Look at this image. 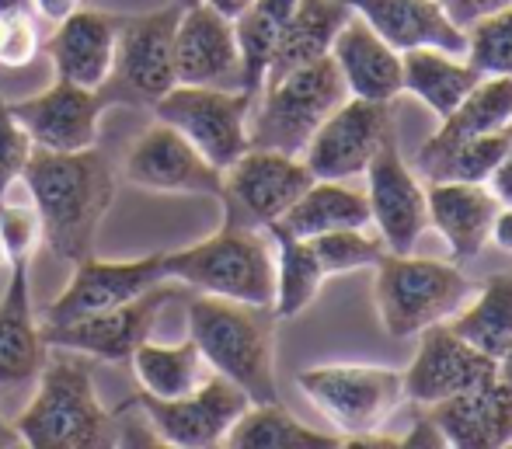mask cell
Instances as JSON below:
<instances>
[{
    "mask_svg": "<svg viewBox=\"0 0 512 449\" xmlns=\"http://www.w3.org/2000/svg\"><path fill=\"white\" fill-rule=\"evenodd\" d=\"M21 181L32 192V206L42 220V244L67 262L88 258L115 199V181L102 154L95 147L77 154L32 150Z\"/></svg>",
    "mask_w": 512,
    "mask_h": 449,
    "instance_id": "1",
    "label": "cell"
},
{
    "mask_svg": "<svg viewBox=\"0 0 512 449\" xmlns=\"http://www.w3.org/2000/svg\"><path fill=\"white\" fill-rule=\"evenodd\" d=\"M189 338L206 366L241 387L251 404L279 401L272 307L199 293L189 300Z\"/></svg>",
    "mask_w": 512,
    "mask_h": 449,
    "instance_id": "2",
    "label": "cell"
},
{
    "mask_svg": "<svg viewBox=\"0 0 512 449\" xmlns=\"http://www.w3.org/2000/svg\"><path fill=\"white\" fill-rule=\"evenodd\" d=\"M11 429L28 449H102L119 439L112 411L95 394L91 369L77 359H46L39 390Z\"/></svg>",
    "mask_w": 512,
    "mask_h": 449,
    "instance_id": "3",
    "label": "cell"
},
{
    "mask_svg": "<svg viewBox=\"0 0 512 449\" xmlns=\"http://www.w3.org/2000/svg\"><path fill=\"white\" fill-rule=\"evenodd\" d=\"M168 279L192 286L196 293L223 300L272 307L276 296V251L262 227L227 220L206 241L161 255Z\"/></svg>",
    "mask_w": 512,
    "mask_h": 449,
    "instance_id": "4",
    "label": "cell"
},
{
    "mask_svg": "<svg viewBox=\"0 0 512 449\" xmlns=\"http://www.w3.org/2000/svg\"><path fill=\"white\" fill-rule=\"evenodd\" d=\"M258 94L262 101L251 105L248 119L251 147H269L300 157L317 126L349 98V88H345L335 60L324 56V60L276 77V81H265Z\"/></svg>",
    "mask_w": 512,
    "mask_h": 449,
    "instance_id": "5",
    "label": "cell"
},
{
    "mask_svg": "<svg viewBox=\"0 0 512 449\" xmlns=\"http://www.w3.org/2000/svg\"><path fill=\"white\" fill-rule=\"evenodd\" d=\"M474 293V282L453 262L387 251L377 265V314L391 338H415L439 321H450Z\"/></svg>",
    "mask_w": 512,
    "mask_h": 449,
    "instance_id": "6",
    "label": "cell"
},
{
    "mask_svg": "<svg viewBox=\"0 0 512 449\" xmlns=\"http://www.w3.org/2000/svg\"><path fill=\"white\" fill-rule=\"evenodd\" d=\"M297 387L342 436L384 429L405 401V376L398 369L363 362L310 366L297 376Z\"/></svg>",
    "mask_w": 512,
    "mask_h": 449,
    "instance_id": "7",
    "label": "cell"
},
{
    "mask_svg": "<svg viewBox=\"0 0 512 449\" xmlns=\"http://www.w3.org/2000/svg\"><path fill=\"white\" fill-rule=\"evenodd\" d=\"M251 105H255V94L244 88L175 84L154 101V115L178 129L216 171H223L251 147Z\"/></svg>",
    "mask_w": 512,
    "mask_h": 449,
    "instance_id": "8",
    "label": "cell"
},
{
    "mask_svg": "<svg viewBox=\"0 0 512 449\" xmlns=\"http://www.w3.org/2000/svg\"><path fill=\"white\" fill-rule=\"evenodd\" d=\"M314 181L304 157L269 147H248L230 168H223L220 199L227 202V220L248 227H272Z\"/></svg>",
    "mask_w": 512,
    "mask_h": 449,
    "instance_id": "9",
    "label": "cell"
},
{
    "mask_svg": "<svg viewBox=\"0 0 512 449\" xmlns=\"http://www.w3.org/2000/svg\"><path fill=\"white\" fill-rule=\"evenodd\" d=\"M178 293H182L178 282L168 279L150 289V293L122 303V307L98 310V314H84L60 324H42V335H46L49 349L81 352V356H95L105 362H122L147 342L150 331H154L157 314Z\"/></svg>",
    "mask_w": 512,
    "mask_h": 449,
    "instance_id": "10",
    "label": "cell"
},
{
    "mask_svg": "<svg viewBox=\"0 0 512 449\" xmlns=\"http://www.w3.org/2000/svg\"><path fill=\"white\" fill-rule=\"evenodd\" d=\"M143 408V418L150 429L157 432L164 446L178 449H213L223 446L230 425L248 411V394L234 387L223 376H209L196 390L171 401H157V397L140 394L136 401Z\"/></svg>",
    "mask_w": 512,
    "mask_h": 449,
    "instance_id": "11",
    "label": "cell"
},
{
    "mask_svg": "<svg viewBox=\"0 0 512 449\" xmlns=\"http://www.w3.org/2000/svg\"><path fill=\"white\" fill-rule=\"evenodd\" d=\"M394 133L391 101H363L345 98L328 119L317 126L304 147V164L314 178L349 181L363 175L370 157L380 150V143Z\"/></svg>",
    "mask_w": 512,
    "mask_h": 449,
    "instance_id": "12",
    "label": "cell"
},
{
    "mask_svg": "<svg viewBox=\"0 0 512 449\" xmlns=\"http://www.w3.org/2000/svg\"><path fill=\"white\" fill-rule=\"evenodd\" d=\"M363 175L370 223H377V234L384 237L391 255H411L418 237L429 230V206H425V185L401 157L398 136L391 133L380 143Z\"/></svg>",
    "mask_w": 512,
    "mask_h": 449,
    "instance_id": "13",
    "label": "cell"
},
{
    "mask_svg": "<svg viewBox=\"0 0 512 449\" xmlns=\"http://www.w3.org/2000/svg\"><path fill=\"white\" fill-rule=\"evenodd\" d=\"M105 105L108 101L98 91L77 88V84L56 77L46 91L14 101L11 112L35 150L77 154V150H91L98 143Z\"/></svg>",
    "mask_w": 512,
    "mask_h": 449,
    "instance_id": "14",
    "label": "cell"
},
{
    "mask_svg": "<svg viewBox=\"0 0 512 449\" xmlns=\"http://www.w3.org/2000/svg\"><path fill=\"white\" fill-rule=\"evenodd\" d=\"M122 175L129 185L147 188V192H189V195H220L223 171L185 140L178 129L157 119L150 129H143L126 150Z\"/></svg>",
    "mask_w": 512,
    "mask_h": 449,
    "instance_id": "15",
    "label": "cell"
},
{
    "mask_svg": "<svg viewBox=\"0 0 512 449\" xmlns=\"http://www.w3.org/2000/svg\"><path fill=\"white\" fill-rule=\"evenodd\" d=\"M182 7H161V11L136 14L119 21V42H115V70L122 91L129 98L157 101L178 84L175 77V28Z\"/></svg>",
    "mask_w": 512,
    "mask_h": 449,
    "instance_id": "16",
    "label": "cell"
},
{
    "mask_svg": "<svg viewBox=\"0 0 512 449\" xmlns=\"http://www.w3.org/2000/svg\"><path fill=\"white\" fill-rule=\"evenodd\" d=\"M415 338L418 352L401 376H405V397L418 408L446 401V397L499 373V362L467 345L446 321L432 324Z\"/></svg>",
    "mask_w": 512,
    "mask_h": 449,
    "instance_id": "17",
    "label": "cell"
},
{
    "mask_svg": "<svg viewBox=\"0 0 512 449\" xmlns=\"http://www.w3.org/2000/svg\"><path fill=\"white\" fill-rule=\"evenodd\" d=\"M74 265L77 269L70 275L67 289L56 296V303L46 310L42 324H60L84 314H98V310L122 307V303L136 300V296L168 282L161 255L129 258V262H105V258L88 255Z\"/></svg>",
    "mask_w": 512,
    "mask_h": 449,
    "instance_id": "18",
    "label": "cell"
},
{
    "mask_svg": "<svg viewBox=\"0 0 512 449\" xmlns=\"http://www.w3.org/2000/svg\"><path fill=\"white\" fill-rule=\"evenodd\" d=\"M175 77L199 88H241V49L234 21L203 0L182 7L175 28Z\"/></svg>",
    "mask_w": 512,
    "mask_h": 449,
    "instance_id": "19",
    "label": "cell"
},
{
    "mask_svg": "<svg viewBox=\"0 0 512 449\" xmlns=\"http://www.w3.org/2000/svg\"><path fill=\"white\" fill-rule=\"evenodd\" d=\"M425 415L453 449H502L512 443V390L499 373L446 401L425 404Z\"/></svg>",
    "mask_w": 512,
    "mask_h": 449,
    "instance_id": "20",
    "label": "cell"
},
{
    "mask_svg": "<svg viewBox=\"0 0 512 449\" xmlns=\"http://www.w3.org/2000/svg\"><path fill=\"white\" fill-rule=\"evenodd\" d=\"M119 21L122 18L91 11V7H77L63 21H56V32L46 46L56 77L77 84V88L102 91L115 70Z\"/></svg>",
    "mask_w": 512,
    "mask_h": 449,
    "instance_id": "21",
    "label": "cell"
},
{
    "mask_svg": "<svg viewBox=\"0 0 512 449\" xmlns=\"http://www.w3.org/2000/svg\"><path fill=\"white\" fill-rule=\"evenodd\" d=\"M429 227L446 241L453 262H471L492 241V220L502 202L481 181H429Z\"/></svg>",
    "mask_w": 512,
    "mask_h": 449,
    "instance_id": "22",
    "label": "cell"
},
{
    "mask_svg": "<svg viewBox=\"0 0 512 449\" xmlns=\"http://www.w3.org/2000/svg\"><path fill=\"white\" fill-rule=\"evenodd\" d=\"M345 4L370 21L373 32L398 53L408 49H443L453 56L467 53L464 28L453 25L439 0H345Z\"/></svg>",
    "mask_w": 512,
    "mask_h": 449,
    "instance_id": "23",
    "label": "cell"
},
{
    "mask_svg": "<svg viewBox=\"0 0 512 449\" xmlns=\"http://www.w3.org/2000/svg\"><path fill=\"white\" fill-rule=\"evenodd\" d=\"M328 56L335 60L338 74L349 88V98L394 101L405 91L401 88V53L387 46L370 28V21L359 18L356 11L335 35Z\"/></svg>",
    "mask_w": 512,
    "mask_h": 449,
    "instance_id": "24",
    "label": "cell"
},
{
    "mask_svg": "<svg viewBox=\"0 0 512 449\" xmlns=\"http://www.w3.org/2000/svg\"><path fill=\"white\" fill-rule=\"evenodd\" d=\"M28 265L14 262L11 282L0 296V387H14L46 366V335L32 310V286H28Z\"/></svg>",
    "mask_w": 512,
    "mask_h": 449,
    "instance_id": "25",
    "label": "cell"
},
{
    "mask_svg": "<svg viewBox=\"0 0 512 449\" xmlns=\"http://www.w3.org/2000/svg\"><path fill=\"white\" fill-rule=\"evenodd\" d=\"M370 227V199L366 188H349L345 181L314 178L297 202L279 216L272 227L290 237H317L331 230H359Z\"/></svg>",
    "mask_w": 512,
    "mask_h": 449,
    "instance_id": "26",
    "label": "cell"
},
{
    "mask_svg": "<svg viewBox=\"0 0 512 449\" xmlns=\"http://www.w3.org/2000/svg\"><path fill=\"white\" fill-rule=\"evenodd\" d=\"M349 18L352 7L345 0H297L290 21L279 32L276 49H272L265 81H276V77L290 74V70L324 60L331 53L335 35L342 32V25Z\"/></svg>",
    "mask_w": 512,
    "mask_h": 449,
    "instance_id": "27",
    "label": "cell"
},
{
    "mask_svg": "<svg viewBox=\"0 0 512 449\" xmlns=\"http://www.w3.org/2000/svg\"><path fill=\"white\" fill-rule=\"evenodd\" d=\"M512 126V77H481L464 101L443 115V126L418 147V157H429L436 150L457 147L464 140L485 133H499Z\"/></svg>",
    "mask_w": 512,
    "mask_h": 449,
    "instance_id": "28",
    "label": "cell"
},
{
    "mask_svg": "<svg viewBox=\"0 0 512 449\" xmlns=\"http://www.w3.org/2000/svg\"><path fill=\"white\" fill-rule=\"evenodd\" d=\"M481 74L464 56L443 53V49H408L401 53V88L415 94L422 105L443 119L471 94Z\"/></svg>",
    "mask_w": 512,
    "mask_h": 449,
    "instance_id": "29",
    "label": "cell"
},
{
    "mask_svg": "<svg viewBox=\"0 0 512 449\" xmlns=\"http://www.w3.org/2000/svg\"><path fill=\"white\" fill-rule=\"evenodd\" d=\"M453 331L495 362L512 349V272H495L471 303L450 317Z\"/></svg>",
    "mask_w": 512,
    "mask_h": 449,
    "instance_id": "30",
    "label": "cell"
},
{
    "mask_svg": "<svg viewBox=\"0 0 512 449\" xmlns=\"http://www.w3.org/2000/svg\"><path fill=\"white\" fill-rule=\"evenodd\" d=\"M223 446H230V449H335V446H342V439L297 422L279 401H265V404H248V411L230 425Z\"/></svg>",
    "mask_w": 512,
    "mask_h": 449,
    "instance_id": "31",
    "label": "cell"
},
{
    "mask_svg": "<svg viewBox=\"0 0 512 449\" xmlns=\"http://www.w3.org/2000/svg\"><path fill=\"white\" fill-rule=\"evenodd\" d=\"M129 362H133L140 394L157 397V401L182 397L206 380V362L199 356L196 345H192V338H185V342H178V345H161L147 338V342L129 356Z\"/></svg>",
    "mask_w": 512,
    "mask_h": 449,
    "instance_id": "32",
    "label": "cell"
},
{
    "mask_svg": "<svg viewBox=\"0 0 512 449\" xmlns=\"http://www.w3.org/2000/svg\"><path fill=\"white\" fill-rule=\"evenodd\" d=\"M272 248H276V296H272V314L279 321L304 314L317 300L328 272L321 269L307 237H290L283 230H269Z\"/></svg>",
    "mask_w": 512,
    "mask_h": 449,
    "instance_id": "33",
    "label": "cell"
},
{
    "mask_svg": "<svg viewBox=\"0 0 512 449\" xmlns=\"http://www.w3.org/2000/svg\"><path fill=\"white\" fill-rule=\"evenodd\" d=\"M297 0H255L241 18H234L237 49H241V88L258 98L269 74V60L283 25L290 21Z\"/></svg>",
    "mask_w": 512,
    "mask_h": 449,
    "instance_id": "34",
    "label": "cell"
},
{
    "mask_svg": "<svg viewBox=\"0 0 512 449\" xmlns=\"http://www.w3.org/2000/svg\"><path fill=\"white\" fill-rule=\"evenodd\" d=\"M512 147V126L499 129V133H485L464 140L457 147L436 150L429 157H415L418 171L429 181H481L485 185L492 178V171L499 168V161L509 154Z\"/></svg>",
    "mask_w": 512,
    "mask_h": 449,
    "instance_id": "35",
    "label": "cell"
},
{
    "mask_svg": "<svg viewBox=\"0 0 512 449\" xmlns=\"http://www.w3.org/2000/svg\"><path fill=\"white\" fill-rule=\"evenodd\" d=\"M467 53L464 60L481 77H512V4L485 14L464 28Z\"/></svg>",
    "mask_w": 512,
    "mask_h": 449,
    "instance_id": "36",
    "label": "cell"
},
{
    "mask_svg": "<svg viewBox=\"0 0 512 449\" xmlns=\"http://www.w3.org/2000/svg\"><path fill=\"white\" fill-rule=\"evenodd\" d=\"M314 248L317 262L328 275L356 272V269H377L380 258L387 255V244L380 234H366V227L359 230H331V234L307 237Z\"/></svg>",
    "mask_w": 512,
    "mask_h": 449,
    "instance_id": "37",
    "label": "cell"
},
{
    "mask_svg": "<svg viewBox=\"0 0 512 449\" xmlns=\"http://www.w3.org/2000/svg\"><path fill=\"white\" fill-rule=\"evenodd\" d=\"M42 32L35 11H0V67L21 70L39 56Z\"/></svg>",
    "mask_w": 512,
    "mask_h": 449,
    "instance_id": "38",
    "label": "cell"
},
{
    "mask_svg": "<svg viewBox=\"0 0 512 449\" xmlns=\"http://www.w3.org/2000/svg\"><path fill=\"white\" fill-rule=\"evenodd\" d=\"M0 244H4L7 265L32 262L35 248L42 244V220L35 206H11L0 199Z\"/></svg>",
    "mask_w": 512,
    "mask_h": 449,
    "instance_id": "39",
    "label": "cell"
},
{
    "mask_svg": "<svg viewBox=\"0 0 512 449\" xmlns=\"http://www.w3.org/2000/svg\"><path fill=\"white\" fill-rule=\"evenodd\" d=\"M32 150H35L32 140L21 129V122L14 119L11 105L0 98V199L25 175V164L32 157Z\"/></svg>",
    "mask_w": 512,
    "mask_h": 449,
    "instance_id": "40",
    "label": "cell"
},
{
    "mask_svg": "<svg viewBox=\"0 0 512 449\" xmlns=\"http://www.w3.org/2000/svg\"><path fill=\"white\" fill-rule=\"evenodd\" d=\"M439 4H443V11L450 14L453 25L467 28V25H474L478 18H485V14H492V11H499V7L512 4V0H439Z\"/></svg>",
    "mask_w": 512,
    "mask_h": 449,
    "instance_id": "41",
    "label": "cell"
},
{
    "mask_svg": "<svg viewBox=\"0 0 512 449\" xmlns=\"http://www.w3.org/2000/svg\"><path fill=\"white\" fill-rule=\"evenodd\" d=\"M401 449H446V439H443V432L436 429V422H432L425 411H418L408 436H401Z\"/></svg>",
    "mask_w": 512,
    "mask_h": 449,
    "instance_id": "42",
    "label": "cell"
},
{
    "mask_svg": "<svg viewBox=\"0 0 512 449\" xmlns=\"http://www.w3.org/2000/svg\"><path fill=\"white\" fill-rule=\"evenodd\" d=\"M485 185L492 188V195L502 202V206H512V147H509V154L499 161V168L492 171V178H488Z\"/></svg>",
    "mask_w": 512,
    "mask_h": 449,
    "instance_id": "43",
    "label": "cell"
},
{
    "mask_svg": "<svg viewBox=\"0 0 512 449\" xmlns=\"http://www.w3.org/2000/svg\"><path fill=\"white\" fill-rule=\"evenodd\" d=\"M32 7H35V14H39L42 21H63L70 11H77L81 7V0H32Z\"/></svg>",
    "mask_w": 512,
    "mask_h": 449,
    "instance_id": "44",
    "label": "cell"
},
{
    "mask_svg": "<svg viewBox=\"0 0 512 449\" xmlns=\"http://www.w3.org/2000/svg\"><path fill=\"white\" fill-rule=\"evenodd\" d=\"M492 241L499 248L512 251V206H499V213L492 220Z\"/></svg>",
    "mask_w": 512,
    "mask_h": 449,
    "instance_id": "45",
    "label": "cell"
},
{
    "mask_svg": "<svg viewBox=\"0 0 512 449\" xmlns=\"http://www.w3.org/2000/svg\"><path fill=\"white\" fill-rule=\"evenodd\" d=\"M203 4H209L213 11H220L223 18L234 21V18H241V14L248 11L251 4H255V0H203Z\"/></svg>",
    "mask_w": 512,
    "mask_h": 449,
    "instance_id": "46",
    "label": "cell"
},
{
    "mask_svg": "<svg viewBox=\"0 0 512 449\" xmlns=\"http://www.w3.org/2000/svg\"><path fill=\"white\" fill-rule=\"evenodd\" d=\"M499 376H502V383H506V387L512 390V349L506 352V359L499 362Z\"/></svg>",
    "mask_w": 512,
    "mask_h": 449,
    "instance_id": "47",
    "label": "cell"
},
{
    "mask_svg": "<svg viewBox=\"0 0 512 449\" xmlns=\"http://www.w3.org/2000/svg\"><path fill=\"white\" fill-rule=\"evenodd\" d=\"M0 11H35L32 0H0Z\"/></svg>",
    "mask_w": 512,
    "mask_h": 449,
    "instance_id": "48",
    "label": "cell"
},
{
    "mask_svg": "<svg viewBox=\"0 0 512 449\" xmlns=\"http://www.w3.org/2000/svg\"><path fill=\"white\" fill-rule=\"evenodd\" d=\"M11 439H18V436H14V429H11V425H7L4 418H0V446H4V443H11Z\"/></svg>",
    "mask_w": 512,
    "mask_h": 449,
    "instance_id": "49",
    "label": "cell"
},
{
    "mask_svg": "<svg viewBox=\"0 0 512 449\" xmlns=\"http://www.w3.org/2000/svg\"><path fill=\"white\" fill-rule=\"evenodd\" d=\"M0 265H7V255H4V244H0Z\"/></svg>",
    "mask_w": 512,
    "mask_h": 449,
    "instance_id": "50",
    "label": "cell"
},
{
    "mask_svg": "<svg viewBox=\"0 0 512 449\" xmlns=\"http://www.w3.org/2000/svg\"><path fill=\"white\" fill-rule=\"evenodd\" d=\"M178 4H182V7H189V4H196V0H178Z\"/></svg>",
    "mask_w": 512,
    "mask_h": 449,
    "instance_id": "51",
    "label": "cell"
},
{
    "mask_svg": "<svg viewBox=\"0 0 512 449\" xmlns=\"http://www.w3.org/2000/svg\"><path fill=\"white\" fill-rule=\"evenodd\" d=\"M509 446H512V443H509Z\"/></svg>",
    "mask_w": 512,
    "mask_h": 449,
    "instance_id": "52",
    "label": "cell"
}]
</instances>
